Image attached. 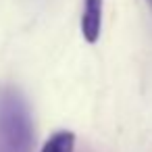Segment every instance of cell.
Wrapping results in <instances>:
<instances>
[{"mask_svg":"<svg viewBox=\"0 0 152 152\" xmlns=\"http://www.w3.org/2000/svg\"><path fill=\"white\" fill-rule=\"evenodd\" d=\"M100 27H102V0H83L81 34L86 42L94 44L100 36Z\"/></svg>","mask_w":152,"mask_h":152,"instance_id":"2","label":"cell"},{"mask_svg":"<svg viewBox=\"0 0 152 152\" xmlns=\"http://www.w3.org/2000/svg\"><path fill=\"white\" fill-rule=\"evenodd\" d=\"M34 123L25 96L13 86L0 88V152H31Z\"/></svg>","mask_w":152,"mask_h":152,"instance_id":"1","label":"cell"},{"mask_svg":"<svg viewBox=\"0 0 152 152\" xmlns=\"http://www.w3.org/2000/svg\"><path fill=\"white\" fill-rule=\"evenodd\" d=\"M73 148H75V135L71 131H56L46 140L42 152H73Z\"/></svg>","mask_w":152,"mask_h":152,"instance_id":"3","label":"cell"},{"mask_svg":"<svg viewBox=\"0 0 152 152\" xmlns=\"http://www.w3.org/2000/svg\"><path fill=\"white\" fill-rule=\"evenodd\" d=\"M148 4H150V7H152V0H148Z\"/></svg>","mask_w":152,"mask_h":152,"instance_id":"4","label":"cell"}]
</instances>
